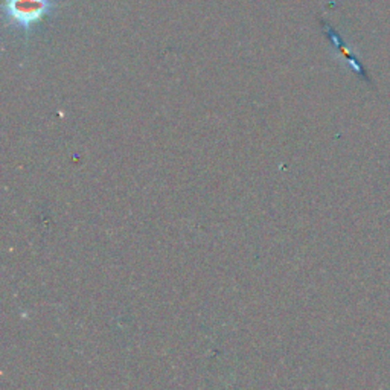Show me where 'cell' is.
Segmentation results:
<instances>
[{
  "mask_svg": "<svg viewBox=\"0 0 390 390\" xmlns=\"http://www.w3.org/2000/svg\"><path fill=\"white\" fill-rule=\"evenodd\" d=\"M52 8V0H5L3 3L8 21L25 33L38 25Z\"/></svg>",
  "mask_w": 390,
  "mask_h": 390,
  "instance_id": "obj_1",
  "label": "cell"
},
{
  "mask_svg": "<svg viewBox=\"0 0 390 390\" xmlns=\"http://www.w3.org/2000/svg\"><path fill=\"white\" fill-rule=\"evenodd\" d=\"M323 28H325V30H326V34H328V37L331 38V42L334 43V46H335V49L339 51V53L340 55L343 57V60L346 61V63L351 66V69H354V71L362 76V78H364V80H368L369 81V78H368V75H366V71H364V67L362 66V63L360 61H358L354 55H353V52L349 51V48L348 46L345 44V42L342 40V37L335 33V30L333 29V28H330V25H326V23H323Z\"/></svg>",
  "mask_w": 390,
  "mask_h": 390,
  "instance_id": "obj_2",
  "label": "cell"
}]
</instances>
